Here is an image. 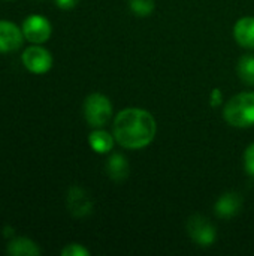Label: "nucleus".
Returning a JSON list of instances; mask_svg holds the SVG:
<instances>
[{
	"label": "nucleus",
	"instance_id": "13",
	"mask_svg": "<svg viewBox=\"0 0 254 256\" xmlns=\"http://www.w3.org/2000/svg\"><path fill=\"white\" fill-rule=\"evenodd\" d=\"M6 252L12 256H39L42 254L40 248L27 237H16L13 238L7 248Z\"/></svg>",
	"mask_w": 254,
	"mask_h": 256
},
{
	"label": "nucleus",
	"instance_id": "5",
	"mask_svg": "<svg viewBox=\"0 0 254 256\" xmlns=\"http://www.w3.org/2000/svg\"><path fill=\"white\" fill-rule=\"evenodd\" d=\"M22 64L24 68L36 75H42L46 74L51 68H52V56L51 52L40 46L39 44H34L28 48L24 50L22 56H21Z\"/></svg>",
	"mask_w": 254,
	"mask_h": 256
},
{
	"label": "nucleus",
	"instance_id": "4",
	"mask_svg": "<svg viewBox=\"0 0 254 256\" xmlns=\"http://www.w3.org/2000/svg\"><path fill=\"white\" fill-rule=\"evenodd\" d=\"M24 39L31 42V44H45L52 33V27L51 22L48 21V18H45L43 15L39 14H33L28 15L21 26Z\"/></svg>",
	"mask_w": 254,
	"mask_h": 256
},
{
	"label": "nucleus",
	"instance_id": "12",
	"mask_svg": "<svg viewBox=\"0 0 254 256\" xmlns=\"http://www.w3.org/2000/svg\"><path fill=\"white\" fill-rule=\"evenodd\" d=\"M129 162L121 153H114L106 162V172L114 182H124L129 176Z\"/></svg>",
	"mask_w": 254,
	"mask_h": 256
},
{
	"label": "nucleus",
	"instance_id": "19",
	"mask_svg": "<svg viewBox=\"0 0 254 256\" xmlns=\"http://www.w3.org/2000/svg\"><path fill=\"white\" fill-rule=\"evenodd\" d=\"M55 3L61 9H72L79 3V0H55Z\"/></svg>",
	"mask_w": 254,
	"mask_h": 256
},
{
	"label": "nucleus",
	"instance_id": "16",
	"mask_svg": "<svg viewBox=\"0 0 254 256\" xmlns=\"http://www.w3.org/2000/svg\"><path fill=\"white\" fill-rule=\"evenodd\" d=\"M90 255V252L84 248V246H81V244H78V243H70V244H67L63 250H61V256H88Z\"/></svg>",
	"mask_w": 254,
	"mask_h": 256
},
{
	"label": "nucleus",
	"instance_id": "14",
	"mask_svg": "<svg viewBox=\"0 0 254 256\" xmlns=\"http://www.w3.org/2000/svg\"><path fill=\"white\" fill-rule=\"evenodd\" d=\"M237 72L244 84L254 86V54H246L240 58Z\"/></svg>",
	"mask_w": 254,
	"mask_h": 256
},
{
	"label": "nucleus",
	"instance_id": "2",
	"mask_svg": "<svg viewBox=\"0 0 254 256\" xmlns=\"http://www.w3.org/2000/svg\"><path fill=\"white\" fill-rule=\"evenodd\" d=\"M225 120L234 128L254 126V92L235 94L225 106Z\"/></svg>",
	"mask_w": 254,
	"mask_h": 256
},
{
	"label": "nucleus",
	"instance_id": "7",
	"mask_svg": "<svg viewBox=\"0 0 254 256\" xmlns=\"http://www.w3.org/2000/svg\"><path fill=\"white\" fill-rule=\"evenodd\" d=\"M22 42V30L12 21L0 20V54H7L19 50Z\"/></svg>",
	"mask_w": 254,
	"mask_h": 256
},
{
	"label": "nucleus",
	"instance_id": "15",
	"mask_svg": "<svg viewBox=\"0 0 254 256\" xmlns=\"http://www.w3.org/2000/svg\"><path fill=\"white\" fill-rule=\"evenodd\" d=\"M130 10L138 16H148L154 12V0H129Z\"/></svg>",
	"mask_w": 254,
	"mask_h": 256
},
{
	"label": "nucleus",
	"instance_id": "18",
	"mask_svg": "<svg viewBox=\"0 0 254 256\" xmlns=\"http://www.w3.org/2000/svg\"><path fill=\"white\" fill-rule=\"evenodd\" d=\"M223 100V93L220 88H214L213 93H211V105L213 106H219Z\"/></svg>",
	"mask_w": 254,
	"mask_h": 256
},
{
	"label": "nucleus",
	"instance_id": "10",
	"mask_svg": "<svg viewBox=\"0 0 254 256\" xmlns=\"http://www.w3.org/2000/svg\"><path fill=\"white\" fill-rule=\"evenodd\" d=\"M234 36L238 45L247 50H254V16L238 20L234 27Z\"/></svg>",
	"mask_w": 254,
	"mask_h": 256
},
{
	"label": "nucleus",
	"instance_id": "17",
	"mask_svg": "<svg viewBox=\"0 0 254 256\" xmlns=\"http://www.w3.org/2000/svg\"><path fill=\"white\" fill-rule=\"evenodd\" d=\"M244 166L250 177H254V142L250 144L244 153Z\"/></svg>",
	"mask_w": 254,
	"mask_h": 256
},
{
	"label": "nucleus",
	"instance_id": "6",
	"mask_svg": "<svg viewBox=\"0 0 254 256\" xmlns=\"http://www.w3.org/2000/svg\"><path fill=\"white\" fill-rule=\"evenodd\" d=\"M187 232H189L190 238L198 246H202V248H208V246L214 244V242L217 238L216 226L210 222V219H207L201 214H195L189 219Z\"/></svg>",
	"mask_w": 254,
	"mask_h": 256
},
{
	"label": "nucleus",
	"instance_id": "9",
	"mask_svg": "<svg viewBox=\"0 0 254 256\" xmlns=\"http://www.w3.org/2000/svg\"><path fill=\"white\" fill-rule=\"evenodd\" d=\"M241 206H243V200L237 192H226L217 200L214 208L219 218L229 219L234 218L241 210Z\"/></svg>",
	"mask_w": 254,
	"mask_h": 256
},
{
	"label": "nucleus",
	"instance_id": "11",
	"mask_svg": "<svg viewBox=\"0 0 254 256\" xmlns=\"http://www.w3.org/2000/svg\"><path fill=\"white\" fill-rule=\"evenodd\" d=\"M114 142H115L114 134L111 135L109 132L100 129V128H96V130H93L88 135V144H90L91 150L99 154L109 153L114 147Z\"/></svg>",
	"mask_w": 254,
	"mask_h": 256
},
{
	"label": "nucleus",
	"instance_id": "8",
	"mask_svg": "<svg viewBox=\"0 0 254 256\" xmlns=\"http://www.w3.org/2000/svg\"><path fill=\"white\" fill-rule=\"evenodd\" d=\"M67 208L70 214L78 219L87 218L93 212V201L82 188L73 186L67 194Z\"/></svg>",
	"mask_w": 254,
	"mask_h": 256
},
{
	"label": "nucleus",
	"instance_id": "1",
	"mask_svg": "<svg viewBox=\"0 0 254 256\" xmlns=\"http://www.w3.org/2000/svg\"><path fill=\"white\" fill-rule=\"evenodd\" d=\"M156 132L154 117L142 108H124L114 118V138L124 148L139 150L150 146Z\"/></svg>",
	"mask_w": 254,
	"mask_h": 256
},
{
	"label": "nucleus",
	"instance_id": "3",
	"mask_svg": "<svg viewBox=\"0 0 254 256\" xmlns=\"http://www.w3.org/2000/svg\"><path fill=\"white\" fill-rule=\"evenodd\" d=\"M84 117L91 128H103L112 117V104L102 93H91L84 102Z\"/></svg>",
	"mask_w": 254,
	"mask_h": 256
}]
</instances>
